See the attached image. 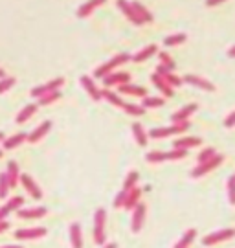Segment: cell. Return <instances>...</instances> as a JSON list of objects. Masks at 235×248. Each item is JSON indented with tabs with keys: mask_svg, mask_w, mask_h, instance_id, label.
Instances as JSON below:
<instances>
[{
	"mask_svg": "<svg viewBox=\"0 0 235 248\" xmlns=\"http://www.w3.org/2000/svg\"><path fill=\"white\" fill-rule=\"evenodd\" d=\"M22 204H24V197H20V195L11 197L4 206H0V221H6L9 213L20 210V208H22Z\"/></svg>",
	"mask_w": 235,
	"mask_h": 248,
	"instance_id": "cell-15",
	"label": "cell"
},
{
	"mask_svg": "<svg viewBox=\"0 0 235 248\" xmlns=\"http://www.w3.org/2000/svg\"><path fill=\"white\" fill-rule=\"evenodd\" d=\"M188 41V33H184V31H178V33H171V35H167L164 39V46L167 48H171V46H178L186 43Z\"/></svg>",
	"mask_w": 235,
	"mask_h": 248,
	"instance_id": "cell-34",
	"label": "cell"
},
{
	"mask_svg": "<svg viewBox=\"0 0 235 248\" xmlns=\"http://www.w3.org/2000/svg\"><path fill=\"white\" fill-rule=\"evenodd\" d=\"M64 85V78H53L52 81H48V83H44V85H39V87H33L31 89V98L39 99L41 96L44 94H50V92H55V90H59Z\"/></svg>",
	"mask_w": 235,
	"mask_h": 248,
	"instance_id": "cell-6",
	"label": "cell"
},
{
	"mask_svg": "<svg viewBox=\"0 0 235 248\" xmlns=\"http://www.w3.org/2000/svg\"><path fill=\"white\" fill-rule=\"evenodd\" d=\"M15 85V78H11V76H6V78H2L0 79V94H4V92H8L11 87Z\"/></svg>",
	"mask_w": 235,
	"mask_h": 248,
	"instance_id": "cell-44",
	"label": "cell"
},
{
	"mask_svg": "<svg viewBox=\"0 0 235 248\" xmlns=\"http://www.w3.org/2000/svg\"><path fill=\"white\" fill-rule=\"evenodd\" d=\"M116 8L120 9L123 15H125V18L131 20L132 24H136V26H141V24H143V22L136 17V13H134V9H132V6H131V0H116Z\"/></svg>",
	"mask_w": 235,
	"mask_h": 248,
	"instance_id": "cell-18",
	"label": "cell"
},
{
	"mask_svg": "<svg viewBox=\"0 0 235 248\" xmlns=\"http://www.w3.org/2000/svg\"><path fill=\"white\" fill-rule=\"evenodd\" d=\"M234 175H235V173H234Z\"/></svg>",
	"mask_w": 235,
	"mask_h": 248,
	"instance_id": "cell-55",
	"label": "cell"
},
{
	"mask_svg": "<svg viewBox=\"0 0 235 248\" xmlns=\"http://www.w3.org/2000/svg\"><path fill=\"white\" fill-rule=\"evenodd\" d=\"M158 61H160L158 64L167 68V70H171V72L176 70V62H174V59L167 52H158Z\"/></svg>",
	"mask_w": 235,
	"mask_h": 248,
	"instance_id": "cell-36",
	"label": "cell"
},
{
	"mask_svg": "<svg viewBox=\"0 0 235 248\" xmlns=\"http://www.w3.org/2000/svg\"><path fill=\"white\" fill-rule=\"evenodd\" d=\"M8 228H9V222L8 221H0V233L8 232Z\"/></svg>",
	"mask_w": 235,
	"mask_h": 248,
	"instance_id": "cell-48",
	"label": "cell"
},
{
	"mask_svg": "<svg viewBox=\"0 0 235 248\" xmlns=\"http://www.w3.org/2000/svg\"><path fill=\"white\" fill-rule=\"evenodd\" d=\"M6 175H8L9 187H17L18 186V177H20V169L15 160L8 162V169H6Z\"/></svg>",
	"mask_w": 235,
	"mask_h": 248,
	"instance_id": "cell-31",
	"label": "cell"
},
{
	"mask_svg": "<svg viewBox=\"0 0 235 248\" xmlns=\"http://www.w3.org/2000/svg\"><path fill=\"white\" fill-rule=\"evenodd\" d=\"M224 127H228V129L235 127V110H232V112L224 118Z\"/></svg>",
	"mask_w": 235,
	"mask_h": 248,
	"instance_id": "cell-46",
	"label": "cell"
},
{
	"mask_svg": "<svg viewBox=\"0 0 235 248\" xmlns=\"http://www.w3.org/2000/svg\"><path fill=\"white\" fill-rule=\"evenodd\" d=\"M167 155V160H171V162H176V160H182L188 156V151L184 149H171V151H166Z\"/></svg>",
	"mask_w": 235,
	"mask_h": 248,
	"instance_id": "cell-43",
	"label": "cell"
},
{
	"mask_svg": "<svg viewBox=\"0 0 235 248\" xmlns=\"http://www.w3.org/2000/svg\"><path fill=\"white\" fill-rule=\"evenodd\" d=\"M131 213H132L131 230H132V233H138V232L143 228V222H145V217H147V208H145V204L140 202Z\"/></svg>",
	"mask_w": 235,
	"mask_h": 248,
	"instance_id": "cell-9",
	"label": "cell"
},
{
	"mask_svg": "<svg viewBox=\"0 0 235 248\" xmlns=\"http://www.w3.org/2000/svg\"><path fill=\"white\" fill-rule=\"evenodd\" d=\"M145 160L149 164H162V162H167V155L166 151H151L145 155Z\"/></svg>",
	"mask_w": 235,
	"mask_h": 248,
	"instance_id": "cell-38",
	"label": "cell"
},
{
	"mask_svg": "<svg viewBox=\"0 0 235 248\" xmlns=\"http://www.w3.org/2000/svg\"><path fill=\"white\" fill-rule=\"evenodd\" d=\"M26 140H28L26 133H17V134H13V136H9V138H4V140H2V147L6 151H11V149H15V147H18V145H22Z\"/></svg>",
	"mask_w": 235,
	"mask_h": 248,
	"instance_id": "cell-28",
	"label": "cell"
},
{
	"mask_svg": "<svg viewBox=\"0 0 235 248\" xmlns=\"http://www.w3.org/2000/svg\"><path fill=\"white\" fill-rule=\"evenodd\" d=\"M61 99V90H55V92H50V94H44L37 99V105H52L53 101H59Z\"/></svg>",
	"mask_w": 235,
	"mask_h": 248,
	"instance_id": "cell-39",
	"label": "cell"
},
{
	"mask_svg": "<svg viewBox=\"0 0 235 248\" xmlns=\"http://www.w3.org/2000/svg\"><path fill=\"white\" fill-rule=\"evenodd\" d=\"M101 99H105L107 103H110L112 107H118V108H123V105H125L122 96L110 89H101Z\"/></svg>",
	"mask_w": 235,
	"mask_h": 248,
	"instance_id": "cell-29",
	"label": "cell"
},
{
	"mask_svg": "<svg viewBox=\"0 0 235 248\" xmlns=\"http://www.w3.org/2000/svg\"><path fill=\"white\" fill-rule=\"evenodd\" d=\"M191 127V122H184V124H171L169 127H155L147 133L149 138H167V136H178L186 133Z\"/></svg>",
	"mask_w": 235,
	"mask_h": 248,
	"instance_id": "cell-2",
	"label": "cell"
},
{
	"mask_svg": "<svg viewBox=\"0 0 235 248\" xmlns=\"http://www.w3.org/2000/svg\"><path fill=\"white\" fill-rule=\"evenodd\" d=\"M235 237V228H222V230H215L211 233H206L202 237V245L204 247H215L220 243H226V241L234 239Z\"/></svg>",
	"mask_w": 235,
	"mask_h": 248,
	"instance_id": "cell-5",
	"label": "cell"
},
{
	"mask_svg": "<svg viewBox=\"0 0 235 248\" xmlns=\"http://www.w3.org/2000/svg\"><path fill=\"white\" fill-rule=\"evenodd\" d=\"M197 108H199L197 103H188V105H184L182 108H178L176 112L171 114V124H184V122H189L191 116L197 112Z\"/></svg>",
	"mask_w": 235,
	"mask_h": 248,
	"instance_id": "cell-12",
	"label": "cell"
},
{
	"mask_svg": "<svg viewBox=\"0 0 235 248\" xmlns=\"http://www.w3.org/2000/svg\"><path fill=\"white\" fill-rule=\"evenodd\" d=\"M131 6H132V9H134V13H136V17H138L143 24H145V22H153V20H155V15H153V13H151V11H149L143 4H141V2H138V0H132Z\"/></svg>",
	"mask_w": 235,
	"mask_h": 248,
	"instance_id": "cell-26",
	"label": "cell"
},
{
	"mask_svg": "<svg viewBox=\"0 0 235 248\" xmlns=\"http://www.w3.org/2000/svg\"><path fill=\"white\" fill-rule=\"evenodd\" d=\"M195 239H197V228H188L182 233V237L173 245V248H191Z\"/></svg>",
	"mask_w": 235,
	"mask_h": 248,
	"instance_id": "cell-30",
	"label": "cell"
},
{
	"mask_svg": "<svg viewBox=\"0 0 235 248\" xmlns=\"http://www.w3.org/2000/svg\"><path fill=\"white\" fill-rule=\"evenodd\" d=\"M118 92H120V94H125V96H132V98H145V96H147L145 87H141V85H132V83L120 85V87H118Z\"/></svg>",
	"mask_w": 235,
	"mask_h": 248,
	"instance_id": "cell-21",
	"label": "cell"
},
{
	"mask_svg": "<svg viewBox=\"0 0 235 248\" xmlns=\"http://www.w3.org/2000/svg\"><path fill=\"white\" fill-rule=\"evenodd\" d=\"M140 105L143 107L145 110L147 108H160V107L166 105V99L162 98V96H145V98H141Z\"/></svg>",
	"mask_w": 235,
	"mask_h": 248,
	"instance_id": "cell-32",
	"label": "cell"
},
{
	"mask_svg": "<svg viewBox=\"0 0 235 248\" xmlns=\"http://www.w3.org/2000/svg\"><path fill=\"white\" fill-rule=\"evenodd\" d=\"M155 74H158V76L166 81L171 89H180V87L184 85V81H182V78H180V76H176L174 72L167 70V68L160 66V64H157V70H155Z\"/></svg>",
	"mask_w": 235,
	"mask_h": 248,
	"instance_id": "cell-13",
	"label": "cell"
},
{
	"mask_svg": "<svg viewBox=\"0 0 235 248\" xmlns=\"http://www.w3.org/2000/svg\"><path fill=\"white\" fill-rule=\"evenodd\" d=\"M129 61H131V53H127V52L116 53L109 61L101 62L96 70H94V79H103L105 76L112 74L114 70H118V66H122V64H125V62H129Z\"/></svg>",
	"mask_w": 235,
	"mask_h": 248,
	"instance_id": "cell-1",
	"label": "cell"
},
{
	"mask_svg": "<svg viewBox=\"0 0 235 248\" xmlns=\"http://www.w3.org/2000/svg\"><path fill=\"white\" fill-rule=\"evenodd\" d=\"M0 248H22V247H17V245H6V247H0Z\"/></svg>",
	"mask_w": 235,
	"mask_h": 248,
	"instance_id": "cell-51",
	"label": "cell"
},
{
	"mask_svg": "<svg viewBox=\"0 0 235 248\" xmlns=\"http://www.w3.org/2000/svg\"><path fill=\"white\" fill-rule=\"evenodd\" d=\"M46 233H48L46 228L37 226V228H20V230H17L13 235H15V239H18V241H35V239L44 237Z\"/></svg>",
	"mask_w": 235,
	"mask_h": 248,
	"instance_id": "cell-10",
	"label": "cell"
},
{
	"mask_svg": "<svg viewBox=\"0 0 235 248\" xmlns=\"http://www.w3.org/2000/svg\"><path fill=\"white\" fill-rule=\"evenodd\" d=\"M157 53H158V46L157 45H147V46H143L141 50H138L136 53H132L131 61L132 62H143V61H147L149 57L157 55Z\"/></svg>",
	"mask_w": 235,
	"mask_h": 248,
	"instance_id": "cell-23",
	"label": "cell"
},
{
	"mask_svg": "<svg viewBox=\"0 0 235 248\" xmlns=\"http://www.w3.org/2000/svg\"><path fill=\"white\" fill-rule=\"evenodd\" d=\"M141 195H143V189L141 187H132L127 191V197H125V204H123V210L127 212H132L140 202H141Z\"/></svg>",
	"mask_w": 235,
	"mask_h": 248,
	"instance_id": "cell-17",
	"label": "cell"
},
{
	"mask_svg": "<svg viewBox=\"0 0 235 248\" xmlns=\"http://www.w3.org/2000/svg\"><path fill=\"white\" fill-rule=\"evenodd\" d=\"M131 131H132V138H134V142L138 143L140 147H145V145H147V140H149L145 127L136 122V124H132Z\"/></svg>",
	"mask_w": 235,
	"mask_h": 248,
	"instance_id": "cell-27",
	"label": "cell"
},
{
	"mask_svg": "<svg viewBox=\"0 0 235 248\" xmlns=\"http://www.w3.org/2000/svg\"><path fill=\"white\" fill-rule=\"evenodd\" d=\"M184 83H188V85H191L195 89H201V90H206V92H215V85L208 81L206 78H201V76H197V74H188V76H184L182 78Z\"/></svg>",
	"mask_w": 235,
	"mask_h": 248,
	"instance_id": "cell-8",
	"label": "cell"
},
{
	"mask_svg": "<svg viewBox=\"0 0 235 248\" xmlns=\"http://www.w3.org/2000/svg\"><path fill=\"white\" fill-rule=\"evenodd\" d=\"M222 162H224V155H219V153H217L213 158L206 160V162H202V164H197V168L191 169L189 177H191V178L204 177V175H208V173H211V171H215V169H217Z\"/></svg>",
	"mask_w": 235,
	"mask_h": 248,
	"instance_id": "cell-4",
	"label": "cell"
},
{
	"mask_svg": "<svg viewBox=\"0 0 235 248\" xmlns=\"http://www.w3.org/2000/svg\"><path fill=\"white\" fill-rule=\"evenodd\" d=\"M197 145H202V138H199V136H180L173 142V149L189 151Z\"/></svg>",
	"mask_w": 235,
	"mask_h": 248,
	"instance_id": "cell-20",
	"label": "cell"
},
{
	"mask_svg": "<svg viewBox=\"0 0 235 248\" xmlns=\"http://www.w3.org/2000/svg\"><path fill=\"white\" fill-rule=\"evenodd\" d=\"M79 83H81V87L85 89V92L90 96L92 101H96V103L101 101V89L96 85L94 78H90V76H81V78H79Z\"/></svg>",
	"mask_w": 235,
	"mask_h": 248,
	"instance_id": "cell-11",
	"label": "cell"
},
{
	"mask_svg": "<svg viewBox=\"0 0 235 248\" xmlns=\"http://www.w3.org/2000/svg\"><path fill=\"white\" fill-rule=\"evenodd\" d=\"M107 0H87V2H83L81 6L78 8V11H76V15H78L79 18H87L90 17L94 11H96L99 6H103Z\"/></svg>",
	"mask_w": 235,
	"mask_h": 248,
	"instance_id": "cell-19",
	"label": "cell"
},
{
	"mask_svg": "<svg viewBox=\"0 0 235 248\" xmlns=\"http://www.w3.org/2000/svg\"><path fill=\"white\" fill-rule=\"evenodd\" d=\"M122 110L129 116H143L145 114V108L140 105V103H132V101H125V105H123Z\"/></svg>",
	"mask_w": 235,
	"mask_h": 248,
	"instance_id": "cell-35",
	"label": "cell"
},
{
	"mask_svg": "<svg viewBox=\"0 0 235 248\" xmlns=\"http://www.w3.org/2000/svg\"><path fill=\"white\" fill-rule=\"evenodd\" d=\"M2 78H6V72H4V68H0V79Z\"/></svg>",
	"mask_w": 235,
	"mask_h": 248,
	"instance_id": "cell-52",
	"label": "cell"
},
{
	"mask_svg": "<svg viewBox=\"0 0 235 248\" xmlns=\"http://www.w3.org/2000/svg\"><path fill=\"white\" fill-rule=\"evenodd\" d=\"M48 213L44 206H35V208H20L17 210L18 219H41Z\"/></svg>",
	"mask_w": 235,
	"mask_h": 248,
	"instance_id": "cell-22",
	"label": "cell"
},
{
	"mask_svg": "<svg viewBox=\"0 0 235 248\" xmlns=\"http://www.w3.org/2000/svg\"><path fill=\"white\" fill-rule=\"evenodd\" d=\"M125 197H127V191H120L118 195L114 197V202H112V206L114 208H123V204H125Z\"/></svg>",
	"mask_w": 235,
	"mask_h": 248,
	"instance_id": "cell-45",
	"label": "cell"
},
{
	"mask_svg": "<svg viewBox=\"0 0 235 248\" xmlns=\"http://www.w3.org/2000/svg\"><path fill=\"white\" fill-rule=\"evenodd\" d=\"M9 189L11 187H9V182H8V175H6V171H2L0 173V199H6Z\"/></svg>",
	"mask_w": 235,
	"mask_h": 248,
	"instance_id": "cell-42",
	"label": "cell"
},
{
	"mask_svg": "<svg viewBox=\"0 0 235 248\" xmlns=\"http://www.w3.org/2000/svg\"><path fill=\"white\" fill-rule=\"evenodd\" d=\"M228 57H232V59H235V45L228 48Z\"/></svg>",
	"mask_w": 235,
	"mask_h": 248,
	"instance_id": "cell-49",
	"label": "cell"
},
{
	"mask_svg": "<svg viewBox=\"0 0 235 248\" xmlns=\"http://www.w3.org/2000/svg\"><path fill=\"white\" fill-rule=\"evenodd\" d=\"M101 248H118V245H116V243H105Z\"/></svg>",
	"mask_w": 235,
	"mask_h": 248,
	"instance_id": "cell-50",
	"label": "cell"
},
{
	"mask_svg": "<svg viewBox=\"0 0 235 248\" xmlns=\"http://www.w3.org/2000/svg\"><path fill=\"white\" fill-rule=\"evenodd\" d=\"M138 180H140V173L138 171H129L127 177L123 180V191H129L132 187L138 186Z\"/></svg>",
	"mask_w": 235,
	"mask_h": 248,
	"instance_id": "cell-37",
	"label": "cell"
},
{
	"mask_svg": "<svg viewBox=\"0 0 235 248\" xmlns=\"http://www.w3.org/2000/svg\"><path fill=\"white\" fill-rule=\"evenodd\" d=\"M2 155H4V149H0V158H2Z\"/></svg>",
	"mask_w": 235,
	"mask_h": 248,
	"instance_id": "cell-54",
	"label": "cell"
},
{
	"mask_svg": "<svg viewBox=\"0 0 235 248\" xmlns=\"http://www.w3.org/2000/svg\"><path fill=\"white\" fill-rule=\"evenodd\" d=\"M222 2H226V0H206V6H208V8H213V6L222 4Z\"/></svg>",
	"mask_w": 235,
	"mask_h": 248,
	"instance_id": "cell-47",
	"label": "cell"
},
{
	"mask_svg": "<svg viewBox=\"0 0 235 248\" xmlns=\"http://www.w3.org/2000/svg\"><path fill=\"white\" fill-rule=\"evenodd\" d=\"M105 224H107V212H105V208H97L94 213V243L97 247H103L107 243Z\"/></svg>",
	"mask_w": 235,
	"mask_h": 248,
	"instance_id": "cell-3",
	"label": "cell"
},
{
	"mask_svg": "<svg viewBox=\"0 0 235 248\" xmlns=\"http://www.w3.org/2000/svg\"><path fill=\"white\" fill-rule=\"evenodd\" d=\"M18 184H22V187L26 189L30 195L33 197L35 201H41V199H43V189L39 187V184L35 182L31 175H28V173H20V177H18Z\"/></svg>",
	"mask_w": 235,
	"mask_h": 248,
	"instance_id": "cell-7",
	"label": "cell"
},
{
	"mask_svg": "<svg viewBox=\"0 0 235 248\" xmlns=\"http://www.w3.org/2000/svg\"><path fill=\"white\" fill-rule=\"evenodd\" d=\"M226 193H228V202L235 206V175H230L226 180Z\"/></svg>",
	"mask_w": 235,
	"mask_h": 248,
	"instance_id": "cell-40",
	"label": "cell"
},
{
	"mask_svg": "<svg viewBox=\"0 0 235 248\" xmlns=\"http://www.w3.org/2000/svg\"><path fill=\"white\" fill-rule=\"evenodd\" d=\"M2 140H4V133H2V131H0V142H2Z\"/></svg>",
	"mask_w": 235,
	"mask_h": 248,
	"instance_id": "cell-53",
	"label": "cell"
},
{
	"mask_svg": "<svg viewBox=\"0 0 235 248\" xmlns=\"http://www.w3.org/2000/svg\"><path fill=\"white\" fill-rule=\"evenodd\" d=\"M215 155H217V149H215V147H211V145H209V147H204V149L199 153V156H197V162H199V164H202V162H206V160L213 158Z\"/></svg>",
	"mask_w": 235,
	"mask_h": 248,
	"instance_id": "cell-41",
	"label": "cell"
},
{
	"mask_svg": "<svg viewBox=\"0 0 235 248\" xmlns=\"http://www.w3.org/2000/svg\"><path fill=\"white\" fill-rule=\"evenodd\" d=\"M52 131V122L50 120H44L43 124L41 125H37L31 133L28 134V140L26 142H30V143H37V142H41L46 134Z\"/></svg>",
	"mask_w": 235,
	"mask_h": 248,
	"instance_id": "cell-16",
	"label": "cell"
},
{
	"mask_svg": "<svg viewBox=\"0 0 235 248\" xmlns=\"http://www.w3.org/2000/svg\"><path fill=\"white\" fill-rule=\"evenodd\" d=\"M68 233L72 248H83V232H81V224L79 222H72L70 224Z\"/></svg>",
	"mask_w": 235,
	"mask_h": 248,
	"instance_id": "cell-25",
	"label": "cell"
},
{
	"mask_svg": "<svg viewBox=\"0 0 235 248\" xmlns=\"http://www.w3.org/2000/svg\"><path fill=\"white\" fill-rule=\"evenodd\" d=\"M37 108H39V105H37V103H30V105H26L17 114L15 122H17V124H24V122H28V120H30V118H31L35 112H37Z\"/></svg>",
	"mask_w": 235,
	"mask_h": 248,
	"instance_id": "cell-33",
	"label": "cell"
},
{
	"mask_svg": "<svg viewBox=\"0 0 235 248\" xmlns=\"http://www.w3.org/2000/svg\"><path fill=\"white\" fill-rule=\"evenodd\" d=\"M125 83H131V74L129 72L114 70L112 74H109V76L103 78L105 87H120V85H125Z\"/></svg>",
	"mask_w": 235,
	"mask_h": 248,
	"instance_id": "cell-14",
	"label": "cell"
},
{
	"mask_svg": "<svg viewBox=\"0 0 235 248\" xmlns=\"http://www.w3.org/2000/svg\"><path fill=\"white\" fill-rule=\"evenodd\" d=\"M151 81H153V85L157 87V90L162 94V98L164 99H167V98H173V94H174V89H171L169 85H167L166 81L162 79L158 74H153L151 76Z\"/></svg>",
	"mask_w": 235,
	"mask_h": 248,
	"instance_id": "cell-24",
	"label": "cell"
}]
</instances>
